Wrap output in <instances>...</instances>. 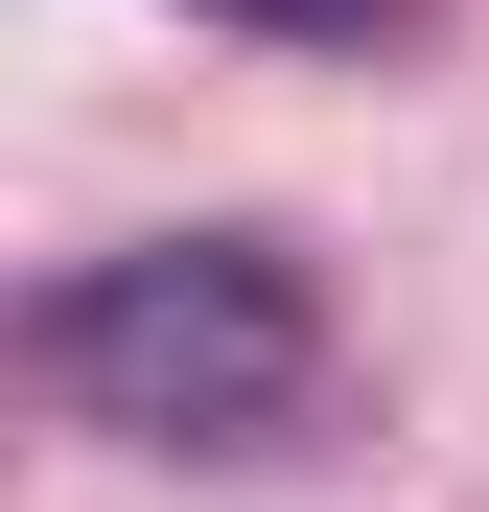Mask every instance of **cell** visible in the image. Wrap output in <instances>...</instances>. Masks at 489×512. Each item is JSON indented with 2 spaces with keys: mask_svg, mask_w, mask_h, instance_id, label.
Listing matches in <instances>:
<instances>
[{
  "mask_svg": "<svg viewBox=\"0 0 489 512\" xmlns=\"http://www.w3.org/2000/svg\"><path fill=\"white\" fill-rule=\"evenodd\" d=\"M47 396L94 419V443H280L303 373H326V303L280 233H163V256H94V280H47Z\"/></svg>",
  "mask_w": 489,
  "mask_h": 512,
  "instance_id": "6da1fadb",
  "label": "cell"
},
{
  "mask_svg": "<svg viewBox=\"0 0 489 512\" xmlns=\"http://www.w3.org/2000/svg\"><path fill=\"white\" fill-rule=\"evenodd\" d=\"M257 24H396V0H257Z\"/></svg>",
  "mask_w": 489,
  "mask_h": 512,
  "instance_id": "7a4b0ae2",
  "label": "cell"
}]
</instances>
